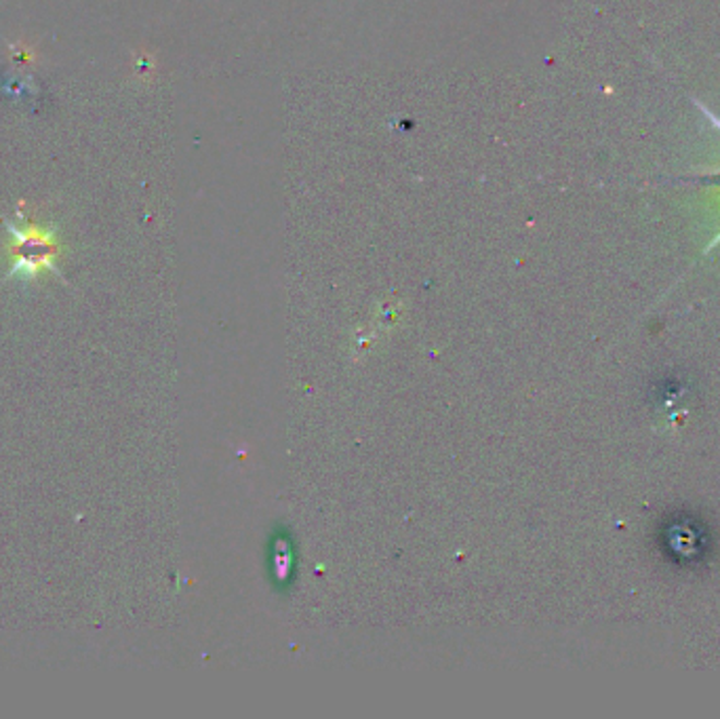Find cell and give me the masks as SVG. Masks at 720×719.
Masks as SVG:
<instances>
[{
  "label": "cell",
  "mask_w": 720,
  "mask_h": 719,
  "mask_svg": "<svg viewBox=\"0 0 720 719\" xmlns=\"http://www.w3.org/2000/svg\"><path fill=\"white\" fill-rule=\"evenodd\" d=\"M704 113H706V115H708V117H710V119H712V122H715V125H717V127H719V129H720V120L717 119V117H715V115H712V113H710V110H704ZM719 192H720V188H719ZM717 243H720V233H719V237H717V239L712 240V245H710V247H715V245H717ZM710 247H708V249H710Z\"/></svg>",
  "instance_id": "obj_2"
},
{
  "label": "cell",
  "mask_w": 720,
  "mask_h": 719,
  "mask_svg": "<svg viewBox=\"0 0 720 719\" xmlns=\"http://www.w3.org/2000/svg\"><path fill=\"white\" fill-rule=\"evenodd\" d=\"M0 220L11 235V243H9L11 272H9V276L22 274L26 279H34L43 270H51L59 274L58 267H56L59 240L54 231L40 228L36 224H28L26 228H20L4 215H0Z\"/></svg>",
  "instance_id": "obj_1"
}]
</instances>
